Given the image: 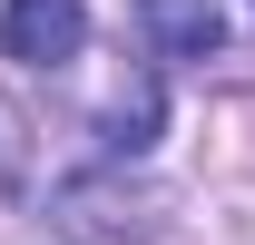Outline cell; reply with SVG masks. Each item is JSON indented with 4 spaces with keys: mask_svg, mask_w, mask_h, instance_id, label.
<instances>
[{
    "mask_svg": "<svg viewBox=\"0 0 255 245\" xmlns=\"http://www.w3.org/2000/svg\"><path fill=\"white\" fill-rule=\"evenodd\" d=\"M157 118H167V89H157V69H137V79H118V98H108L98 147L108 157H147L157 147Z\"/></svg>",
    "mask_w": 255,
    "mask_h": 245,
    "instance_id": "4",
    "label": "cell"
},
{
    "mask_svg": "<svg viewBox=\"0 0 255 245\" xmlns=\"http://www.w3.org/2000/svg\"><path fill=\"white\" fill-rule=\"evenodd\" d=\"M79 39H89V0H10L0 10V59H20V69L79 59Z\"/></svg>",
    "mask_w": 255,
    "mask_h": 245,
    "instance_id": "1",
    "label": "cell"
},
{
    "mask_svg": "<svg viewBox=\"0 0 255 245\" xmlns=\"http://www.w3.org/2000/svg\"><path fill=\"white\" fill-rule=\"evenodd\" d=\"M137 30L157 59H216L226 49V0H137Z\"/></svg>",
    "mask_w": 255,
    "mask_h": 245,
    "instance_id": "2",
    "label": "cell"
},
{
    "mask_svg": "<svg viewBox=\"0 0 255 245\" xmlns=\"http://www.w3.org/2000/svg\"><path fill=\"white\" fill-rule=\"evenodd\" d=\"M59 226L69 236H98V245H147L157 226H147V196H118V186H59Z\"/></svg>",
    "mask_w": 255,
    "mask_h": 245,
    "instance_id": "3",
    "label": "cell"
}]
</instances>
